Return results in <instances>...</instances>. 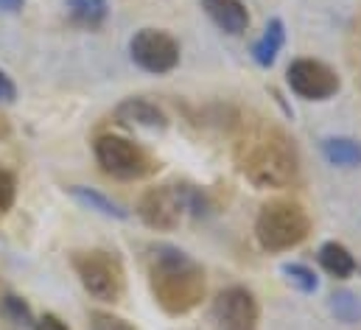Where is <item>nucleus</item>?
<instances>
[{
	"label": "nucleus",
	"mask_w": 361,
	"mask_h": 330,
	"mask_svg": "<svg viewBox=\"0 0 361 330\" xmlns=\"http://www.w3.org/2000/svg\"><path fill=\"white\" fill-rule=\"evenodd\" d=\"M238 171L258 188H288L300 179V157L294 140L274 123H241L235 140Z\"/></svg>",
	"instance_id": "f257e3e1"
},
{
	"label": "nucleus",
	"mask_w": 361,
	"mask_h": 330,
	"mask_svg": "<svg viewBox=\"0 0 361 330\" xmlns=\"http://www.w3.org/2000/svg\"><path fill=\"white\" fill-rule=\"evenodd\" d=\"M149 286L157 305L171 317L190 314L204 300V288H207L204 269L188 252L169 244H157L152 249Z\"/></svg>",
	"instance_id": "f03ea898"
},
{
	"label": "nucleus",
	"mask_w": 361,
	"mask_h": 330,
	"mask_svg": "<svg viewBox=\"0 0 361 330\" xmlns=\"http://www.w3.org/2000/svg\"><path fill=\"white\" fill-rule=\"evenodd\" d=\"M311 233L305 207L294 199H271L261 207L255 221V238L267 252H288L300 247Z\"/></svg>",
	"instance_id": "7ed1b4c3"
},
{
	"label": "nucleus",
	"mask_w": 361,
	"mask_h": 330,
	"mask_svg": "<svg viewBox=\"0 0 361 330\" xmlns=\"http://www.w3.org/2000/svg\"><path fill=\"white\" fill-rule=\"evenodd\" d=\"M204 193L190 185H160L149 188L137 202V216L152 230H174L180 227L185 213H204Z\"/></svg>",
	"instance_id": "20e7f679"
},
{
	"label": "nucleus",
	"mask_w": 361,
	"mask_h": 330,
	"mask_svg": "<svg viewBox=\"0 0 361 330\" xmlns=\"http://www.w3.org/2000/svg\"><path fill=\"white\" fill-rule=\"evenodd\" d=\"M73 271L85 291L98 302H118L126 291V274L121 260L106 249H87L73 255Z\"/></svg>",
	"instance_id": "39448f33"
},
{
	"label": "nucleus",
	"mask_w": 361,
	"mask_h": 330,
	"mask_svg": "<svg viewBox=\"0 0 361 330\" xmlns=\"http://www.w3.org/2000/svg\"><path fill=\"white\" fill-rule=\"evenodd\" d=\"M92 154L95 163L101 165L104 173H109L112 179H146L157 171V163L132 140L121 138V135H101L92 143Z\"/></svg>",
	"instance_id": "423d86ee"
},
{
	"label": "nucleus",
	"mask_w": 361,
	"mask_h": 330,
	"mask_svg": "<svg viewBox=\"0 0 361 330\" xmlns=\"http://www.w3.org/2000/svg\"><path fill=\"white\" fill-rule=\"evenodd\" d=\"M129 56L140 71L163 76L180 65V42L163 28H140L129 39Z\"/></svg>",
	"instance_id": "0eeeda50"
},
{
	"label": "nucleus",
	"mask_w": 361,
	"mask_h": 330,
	"mask_svg": "<svg viewBox=\"0 0 361 330\" xmlns=\"http://www.w3.org/2000/svg\"><path fill=\"white\" fill-rule=\"evenodd\" d=\"M288 87L305 101H328L339 92V76L319 59H294L286 71Z\"/></svg>",
	"instance_id": "6e6552de"
},
{
	"label": "nucleus",
	"mask_w": 361,
	"mask_h": 330,
	"mask_svg": "<svg viewBox=\"0 0 361 330\" xmlns=\"http://www.w3.org/2000/svg\"><path fill=\"white\" fill-rule=\"evenodd\" d=\"M213 317H216L221 330H255L258 319H261V311H258V300L252 297L250 288L230 286L216 297Z\"/></svg>",
	"instance_id": "1a4fd4ad"
},
{
	"label": "nucleus",
	"mask_w": 361,
	"mask_h": 330,
	"mask_svg": "<svg viewBox=\"0 0 361 330\" xmlns=\"http://www.w3.org/2000/svg\"><path fill=\"white\" fill-rule=\"evenodd\" d=\"M115 118L126 126H140V129H166L169 118L166 112L149 101V98H126L115 106Z\"/></svg>",
	"instance_id": "9d476101"
},
{
	"label": "nucleus",
	"mask_w": 361,
	"mask_h": 330,
	"mask_svg": "<svg viewBox=\"0 0 361 330\" xmlns=\"http://www.w3.org/2000/svg\"><path fill=\"white\" fill-rule=\"evenodd\" d=\"M202 8L230 37H238L250 28V11L244 0H202Z\"/></svg>",
	"instance_id": "9b49d317"
},
{
	"label": "nucleus",
	"mask_w": 361,
	"mask_h": 330,
	"mask_svg": "<svg viewBox=\"0 0 361 330\" xmlns=\"http://www.w3.org/2000/svg\"><path fill=\"white\" fill-rule=\"evenodd\" d=\"M319 263H322V269H325L328 274H334V277H339V280L353 277V271L359 269L356 257L348 252V247H342V244H336V241H328V244L319 247Z\"/></svg>",
	"instance_id": "f8f14e48"
},
{
	"label": "nucleus",
	"mask_w": 361,
	"mask_h": 330,
	"mask_svg": "<svg viewBox=\"0 0 361 330\" xmlns=\"http://www.w3.org/2000/svg\"><path fill=\"white\" fill-rule=\"evenodd\" d=\"M283 42H286V28H283V20L274 17V20H269L267 31L261 34V39L255 42V48H252V59H255L261 68H269L271 62L277 59Z\"/></svg>",
	"instance_id": "ddd939ff"
},
{
	"label": "nucleus",
	"mask_w": 361,
	"mask_h": 330,
	"mask_svg": "<svg viewBox=\"0 0 361 330\" xmlns=\"http://www.w3.org/2000/svg\"><path fill=\"white\" fill-rule=\"evenodd\" d=\"M322 154L331 165L356 168V165H361V143L353 138H328L322 143Z\"/></svg>",
	"instance_id": "4468645a"
},
{
	"label": "nucleus",
	"mask_w": 361,
	"mask_h": 330,
	"mask_svg": "<svg viewBox=\"0 0 361 330\" xmlns=\"http://www.w3.org/2000/svg\"><path fill=\"white\" fill-rule=\"evenodd\" d=\"M65 8L71 14V20L82 28H98L109 14L106 0H65Z\"/></svg>",
	"instance_id": "2eb2a0df"
},
{
	"label": "nucleus",
	"mask_w": 361,
	"mask_h": 330,
	"mask_svg": "<svg viewBox=\"0 0 361 330\" xmlns=\"http://www.w3.org/2000/svg\"><path fill=\"white\" fill-rule=\"evenodd\" d=\"M71 196L76 199V202H82L85 207H90L95 213H101V216H106V219H126L129 213L118 204V202H112L109 196H104V193H98L95 188H85V185H73L71 188Z\"/></svg>",
	"instance_id": "dca6fc26"
},
{
	"label": "nucleus",
	"mask_w": 361,
	"mask_h": 330,
	"mask_svg": "<svg viewBox=\"0 0 361 330\" xmlns=\"http://www.w3.org/2000/svg\"><path fill=\"white\" fill-rule=\"evenodd\" d=\"M0 308H3V317H6L14 328H34V325H37L34 317H31V308H28L20 297H14V294H6V297L0 300Z\"/></svg>",
	"instance_id": "f3484780"
},
{
	"label": "nucleus",
	"mask_w": 361,
	"mask_h": 330,
	"mask_svg": "<svg viewBox=\"0 0 361 330\" xmlns=\"http://www.w3.org/2000/svg\"><path fill=\"white\" fill-rule=\"evenodd\" d=\"M283 274H286V280H288L297 291H302V294H311V291H317V286H319L317 274H314L308 266H302V263H286V266H283Z\"/></svg>",
	"instance_id": "a211bd4d"
},
{
	"label": "nucleus",
	"mask_w": 361,
	"mask_h": 330,
	"mask_svg": "<svg viewBox=\"0 0 361 330\" xmlns=\"http://www.w3.org/2000/svg\"><path fill=\"white\" fill-rule=\"evenodd\" d=\"M331 311H334L336 319H342V322H359L361 302L350 291H336V294L331 297Z\"/></svg>",
	"instance_id": "6ab92c4d"
},
{
	"label": "nucleus",
	"mask_w": 361,
	"mask_h": 330,
	"mask_svg": "<svg viewBox=\"0 0 361 330\" xmlns=\"http://www.w3.org/2000/svg\"><path fill=\"white\" fill-rule=\"evenodd\" d=\"M14 199H17V179H14V173L8 168L0 165V213L11 210Z\"/></svg>",
	"instance_id": "aec40b11"
},
{
	"label": "nucleus",
	"mask_w": 361,
	"mask_h": 330,
	"mask_svg": "<svg viewBox=\"0 0 361 330\" xmlns=\"http://www.w3.org/2000/svg\"><path fill=\"white\" fill-rule=\"evenodd\" d=\"M90 330H135L126 319L115 317V314H92L90 319Z\"/></svg>",
	"instance_id": "412c9836"
},
{
	"label": "nucleus",
	"mask_w": 361,
	"mask_h": 330,
	"mask_svg": "<svg viewBox=\"0 0 361 330\" xmlns=\"http://www.w3.org/2000/svg\"><path fill=\"white\" fill-rule=\"evenodd\" d=\"M17 101V87L0 71V104H14Z\"/></svg>",
	"instance_id": "4be33fe9"
},
{
	"label": "nucleus",
	"mask_w": 361,
	"mask_h": 330,
	"mask_svg": "<svg viewBox=\"0 0 361 330\" xmlns=\"http://www.w3.org/2000/svg\"><path fill=\"white\" fill-rule=\"evenodd\" d=\"M34 330H71L59 317H54V314H45L37 325H34Z\"/></svg>",
	"instance_id": "5701e85b"
},
{
	"label": "nucleus",
	"mask_w": 361,
	"mask_h": 330,
	"mask_svg": "<svg viewBox=\"0 0 361 330\" xmlns=\"http://www.w3.org/2000/svg\"><path fill=\"white\" fill-rule=\"evenodd\" d=\"M23 6L25 0H0V11H8V14H17Z\"/></svg>",
	"instance_id": "b1692460"
},
{
	"label": "nucleus",
	"mask_w": 361,
	"mask_h": 330,
	"mask_svg": "<svg viewBox=\"0 0 361 330\" xmlns=\"http://www.w3.org/2000/svg\"><path fill=\"white\" fill-rule=\"evenodd\" d=\"M11 135V123H8V118L6 115H0V140L3 138H8Z\"/></svg>",
	"instance_id": "393cba45"
}]
</instances>
